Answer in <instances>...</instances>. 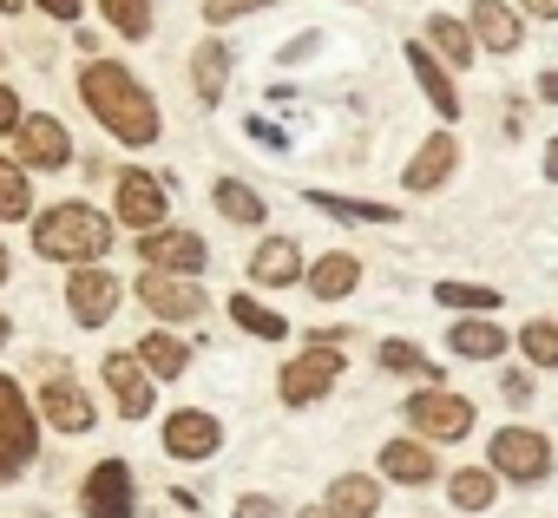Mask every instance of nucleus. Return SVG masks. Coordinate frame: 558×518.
<instances>
[{"label":"nucleus","mask_w":558,"mask_h":518,"mask_svg":"<svg viewBox=\"0 0 558 518\" xmlns=\"http://www.w3.org/2000/svg\"><path fill=\"white\" fill-rule=\"evenodd\" d=\"M34 8H40L47 21H60V27H80V21H86V0H34Z\"/></svg>","instance_id":"obj_39"},{"label":"nucleus","mask_w":558,"mask_h":518,"mask_svg":"<svg viewBox=\"0 0 558 518\" xmlns=\"http://www.w3.org/2000/svg\"><path fill=\"white\" fill-rule=\"evenodd\" d=\"M545 177H551V184H558V138H551V145H545Z\"/></svg>","instance_id":"obj_45"},{"label":"nucleus","mask_w":558,"mask_h":518,"mask_svg":"<svg viewBox=\"0 0 558 518\" xmlns=\"http://www.w3.org/2000/svg\"><path fill=\"white\" fill-rule=\"evenodd\" d=\"M342 374H349V355H342V348L310 342L296 361L276 368V400H283V407H316V400H329V394H336V381H342Z\"/></svg>","instance_id":"obj_6"},{"label":"nucleus","mask_w":558,"mask_h":518,"mask_svg":"<svg viewBox=\"0 0 558 518\" xmlns=\"http://www.w3.org/2000/svg\"><path fill=\"white\" fill-rule=\"evenodd\" d=\"M434 303H440L447 316H499V289H493V283H460V276H447V283H434Z\"/></svg>","instance_id":"obj_31"},{"label":"nucleus","mask_w":558,"mask_h":518,"mask_svg":"<svg viewBox=\"0 0 558 518\" xmlns=\"http://www.w3.org/2000/svg\"><path fill=\"white\" fill-rule=\"evenodd\" d=\"M296 518H336L329 505H296Z\"/></svg>","instance_id":"obj_46"},{"label":"nucleus","mask_w":558,"mask_h":518,"mask_svg":"<svg viewBox=\"0 0 558 518\" xmlns=\"http://www.w3.org/2000/svg\"><path fill=\"white\" fill-rule=\"evenodd\" d=\"M73 47H80V60H93V53H99V34L80 21V27H73Z\"/></svg>","instance_id":"obj_42"},{"label":"nucleus","mask_w":558,"mask_h":518,"mask_svg":"<svg viewBox=\"0 0 558 518\" xmlns=\"http://www.w3.org/2000/svg\"><path fill=\"white\" fill-rule=\"evenodd\" d=\"M210 263V243L197 230H178V223H158L138 236V270H171V276H197Z\"/></svg>","instance_id":"obj_11"},{"label":"nucleus","mask_w":558,"mask_h":518,"mask_svg":"<svg viewBox=\"0 0 558 518\" xmlns=\"http://www.w3.org/2000/svg\"><path fill=\"white\" fill-rule=\"evenodd\" d=\"M14 158L27 171H73V132L53 112H27L14 125Z\"/></svg>","instance_id":"obj_12"},{"label":"nucleus","mask_w":558,"mask_h":518,"mask_svg":"<svg viewBox=\"0 0 558 518\" xmlns=\"http://www.w3.org/2000/svg\"><path fill=\"white\" fill-rule=\"evenodd\" d=\"M80 511L86 518H132L138 511V479L125 459H99L86 479H80Z\"/></svg>","instance_id":"obj_14"},{"label":"nucleus","mask_w":558,"mask_h":518,"mask_svg":"<svg viewBox=\"0 0 558 518\" xmlns=\"http://www.w3.org/2000/svg\"><path fill=\"white\" fill-rule=\"evenodd\" d=\"M34 407H40V427H60V433H93L99 427V400L86 394V381L53 355V361H40V394H34Z\"/></svg>","instance_id":"obj_3"},{"label":"nucleus","mask_w":558,"mask_h":518,"mask_svg":"<svg viewBox=\"0 0 558 518\" xmlns=\"http://www.w3.org/2000/svg\"><path fill=\"white\" fill-rule=\"evenodd\" d=\"M27 217H34V171L0 151V223H27Z\"/></svg>","instance_id":"obj_29"},{"label":"nucleus","mask_w":558,"mask_h":518,"mask_svg":"<svg viewBox=\"0 0 558 518\" xmlns=\"http://www.w3.org/2000/svg\"><path fill=\"white\" fill-rule=\"evenodd\" d=\"M276 0H204V27H230V21H250V14H269Z\"/></svg>","instance_id":"obj_36"},{"label":"nucleus","mask_w":558,"mask_h":518,"mask_svg":"<svg viewBox=\"0 0 558 518\" xmlns=\"http://www.w3.org/2000/svg\"><path fill=\"white\" fill-rule=\"evenodd\" d=\"M303 289H310L316 303H342V296H355V289H362V256H355V249H329V256H316V263L303 270Z\"/></svg>","instance_id":"obj_21"},{"label":"nucleus","mask_w":558,"mask_h":518,"mask_svg":"<svg viewBox=\"0 0 558 518\" xmlns=\"http://www.w3.org/2000/svg\"><path fill=\"white\" fill-rule=\"evenodd\" d=\"M453 171H460V138H453V125H440V132H434V138H421V145H414V158L401 164V190L434 197L440 184H453Z\"/></svg>","instance_id":"obj_16"},{"label":"nucleus","mask_w":558,"mask_h":518,"mask_svg":"<svg viewBox=\"0 0 558 518\" xmlns=\"http://www.w3.org/2000/svg\"><path fill=\"white\" fill-rule=\"evenodd\" d=\"M551 440L538 433V427H499L493 440H486V466L499 472V479H512V485H545L551 479Z\"/></svg>","instance_id":"obj_7"},{"label":"nucleus","mask_w":558,"mask_h":518,"mask_svg":"<svg viewBox=\"0 0 558 518\" xmlns=\"http://www.w3.org/2000/svg\"><path fill=\"white\" fill-rule=\"evenodd\" d=\"M119 296H125V283H119L112 270H99V263L66 270V316H73L80 329H106L112 309H119Z\"/></svg>","instance_id":"obj_13"},{"label":"nucleus","mask_w":558,"mask_h":518,"mask_svg":"<svg viewBox=\"0 0 558 518\" xmlns=\"http://www.w3.org/2000/svg\"><path fill=\"white\" fill-rule=\"evenodd\" d=\"M132 355L151 368V381H178V374H191V342H184L178 329H151V335H138Z\"/></svg>","instance_id":"obj_26"},{"label":"nucleus","mask_w":558,"mask_h":518,"mask_svg":"<svg viewBox=\"0 0 558 518\" xmlns=\"http://www.w3.org/2000/svg\"><path fill=\"white\" fill-rule=\"evenodd\" d=\"M0 60H8V53H0Z\"/></svg>","instance_id":"obj_51"},{"label":"nucleus","mask_w":558,"mask_h":518,"mask_svg":"<svg viewBox=\"0 0 558 518\" xmlns=\"http://www.w3.org/2000/svg\"><path fill=\"white\" fill-rule=\"evenodd\" d=\"M466 27H473V40H480V53H519L525 47V14L512 8V0H473L466 8Z\"/></svg>","instance_id":"obj_19"},{"label":"nucleus","mask_w":558,"mask_h":518,"mask_svg":"<svg viewBox=\"0 0 558 518\" xmlns=\"http://www.w3.org/2000/svg\"><path fill=\"white\" fill-rule=\"evenodd\" d=\"M236 518H276V498L250 492V498H236Z\"/></svg>","instance_id":"obj_40"},{"label":"nucleus","mask_w":558,"mask_h":518,"mask_svg":"<svg viewBox=\"0 0 558 518\" xmlns=\"http://www.w3.org/2000/svg\"><path fill=\"white\" fill-rule=\"evenodd\" d=\"M401 420L434 446V440H466L473 427H480V414H473V400L466 394H453L447 381H421L408 400H401Z\"/></svg>","instance_id":"obj_4"},{"label":"nucleus","mask_w":558,"mask_h":518,"mask_svg":"<svg viewBox=\"0 0 558 518\" xmlns=\"http://www.w3.org/2000/svg\"><path fill=\"white\" fill-rule=\"evenodd\" d=\"M250 138H263V145H276V151H283V132H276V125H263V119H250Z\"/></svg>","instance_id":"obj_44"},{"label":"nucleus","mask_w":558,"mask_h":518,"mask_svg":"<svg viewBox=\"0 0 558 518\" xmlns=\"http://www.w3.org/2000/svg\"><path fill=\"white\" fill-rule=\"evenodd\" d=\"M336 518H375L381 511V479L375 472H342L329 479V498H323Z\"/></svg>","instance_id":"obj_28"},{"label":"nucleus","mask_w":558,"mask_h":518,"mask_svg":"<svg viewBox=\"0 0 558 518\" xmlns=\"http://www.w3.org/2000/svg\"><path fill=\"white\" fill-rule=\"evenodd\" d=\"M512 342H519L525 368H538V374H551V368H558V322H545V316H538V322H519V335H512Z\"/></svg>","instance_id":"obj_35"},{"label":"nucleus","mask_w":558,"mask_h":518,"mask_svg":"<svg viewBox=\"0 0 558 518\" xmlns=\"http://www.w3.org/2000/svg\"><path fill=\"white\" fill-rule=\"evenodd\" d=\"M349 8H362V0H349Z\"/></svg>","instance_id":"obj_50"},{"label":"nucleus","mask_w":558,"mask_h":518,"mask_svg":"<svg viewBox=\"0 0 558 518\" xmlns=\"http://www.w3.org/2000/svg\"><path fill=\"white\" fill-rule=\"evenodd\" d=\"M223 446V420L210 414V407H178V414H165V453L171 459H210Z\"/></svg>","instance_id":"obj_18"},{"label":"nucleus","mask_w":558,"mask_h":518,"mask_svg":"<svg viewBox=\"0 0 558 518\" xmlns=\"http://www.w3.org/2000/svg\"><path fill=\"white\" fill-rule=\"evenodd\" d=\"M375 368H381V374H414V381H440V368H434V361H427V355H421V348H414L408 335H388V342L375 348Z\"/></svg>","instance_id":"obj_33"},{"label":"nucleus","mask_w":558,"mask_h":518,"mask_svg":"<svg viewBox=\"0 0 558 518\" xmlns=\"http://www.w3.org/2000/svg\"><path fill=\"white\" fill-rule=\"evenodd\" d=\"M230 322L250 335V342H290V316H276V309H263L250 289H236L230 296Z\"/></svg>","instance_id":"obj_30"},{"label":"nucleus","mask_w":558,"mask_h":518,"mask_svg":"<svg viewBox=\"0 0 558 518\" xmlns=\"http://www.w3.org/2000/svg\"><path fill=\"white\" fill-rule=\"evenodd\" d=\"M27 119V106H21V92L8 86V79H0V138H14V125Z\"/></svg>","instance_id":"obj_38"},{"label":"nucleus","mask_w":558,"mask_h":518,"mask_svg":"<svg viewBox=\"0 0 558 518\" xmlns=\"http://www.w3.org/2000/svg\"><path fill=\"white\" fill-rule=\"evenodd\" d=\"M421 40H427V47H434L453 73H466V66L480 60V40H473L466 14H460V21H453V14H427V34H421Z\"/></svg>","instance_id":"obj_25"},{"label":"nucleus","mask_w":558,"mask_h":518,"mask_svg":"<svg viewBox=\"0 0 558 518\" xmlns=\"http://www.w3.org/2000/svg\"><path fill=\"white\" fill-rule=\"evenodd\" d=\"M99 381L112 387V407H119V420H151V407H158V381H151V368L132 355V348H112L106 361H99Z\"/></svg>","instance_id":"obj_10"},{"label":"nucleus","mask_w":558,"mask_h":518,"mask_svg":"<svg viewBox=\"0 0 558 518\" xmlns=\"http://www.w3.org/2000/svg\"><path fill=\"white\" fill-rule=\"evenodd\" d=\"M14 276V256H8V243H0V283H8Z\"/></svg>","instance_id":"obj_47"},{"label":"nucleus","mask_w":558,"mask_h":518,"mask_svg":"<svg viewBox=\"0 0 558 518\" xmlns=\"http://www.w3.org/2000/svg\"><path fill=\"white\" fill-rule=\"evenodd\" d=\"M499 394H506V407H532V368L499 374Z\"/></svg>","instance_id":"obj_37"},{"label":"nucleus","mask_w":558,"mask_h":518,"mask_svg":"<svg viewBox=\"0 0 558 518\" xmlns=\"http://www.w3.org/2000/svg\"><path fill=\"white\" fill-rule=\"evenodd\" d=\"M99 14H106V27L119 40H151V27H158L151 0H99Z\"/></svg>","instance_id":"obj_34"},{"label":"nucleus","mask_w":558,"mask_h":518,"mask_svg":"<svg viewBox=\"0 0 558 518\" xmlns=\"http://www.w3.org/2000/svg\"><path fill=\"white\" fill-rule=\"evenodd\" d=\"M8 335H14V322H8V316H0V348H8Z\"/></svg>","instance_id":"obj_49"},{"label":"nucleus","mask_w":558,"mask_h":518,"mask_svg":"<svg viewBox=\"0 0 558 518\" xmlns=\"http://www.w3.org/2000/svg\"><path fill=\"white\" fill-rule=\"evenodd\" d=\"M40 453V407L21 394L14 374H0V485H14Z\"/></svg>","instance_id":"obj_5"},{"label":"nucleus","mask_w":558,"mask_h":518,"mask_svg":"<svg viewBox=\"0 0 558 518\" xmlns=\"http://www.w3.org/2000/svg\"><path fill=\"white\" fill-rule=\"evenodd\" d=\"M171 184L158 177V171H145V164H132V171H119V184H112V217L132 230V236H145V230H158L165 217H171Z\"/></svg>","instance_id":"obj_9"},{"label":"nucleus","mask_w":558,"mask_h":518,"mask_svg":"<svg viewBox=\"0 0 558 518\" xmlns=\"http://www.w3.org/2000/svg\"><path fill=\"white\" fill-rule=\"evenodd\" d=\"M310 210H323L329 223H401L395 203H381V197H342V190H310Z\"/></svg>","instance_id":"obj_27"},{"label":"nucleus","mask_w":558,"mask_h":518,"mask_svg":"<svg viewBox=\"0 0 558 518\" xmlns=\"http://www.w3.org/2000/svg\"><path fill=\"white\" fill-rule=\"evenodd\" d=\"M230 73H236V53H230L217 34H210L204 47H191V92H197V106H204V112H217V106H223Z\"/></svg>","instance_id":"obj_20"},{"label":"nucleus","mask_w":558,"mask_h":518,"mask_svg":"<svg viewBox=\"0 0 558 518\" xmlns=\"http://www.w3.org/2000/svg\"><path fill=\"white\" fill-rule=\"evenodd\" d=\"M34 223V256H47V263H106V249L119 236V217H106L93 197H60L47 210L27 217Z\"/></svg>","instance_id":"obj_2"},{"label":"nucleus","mask_w":558,"mask_h":518,"mask_svg":"<svg viewBox=\"0 0 558 518\" xmlns=\"http://www.w3.org/2000/svg\"><path fill=\"white\" fill-rule=\"evenodd\" d=\"M210 203H217V217H223V223H236V230H263V223H269L263 190H256V184H243V177H217V184H210Z\"/></svg>","instance_id":"obj_24"},{"label":"nucleus","mask_w":558,"mask_h":518,"mask_svg":"<svg viewBox=\"0 0 558 518\" xmlns=\"http://www.w3.org/2000/svg\"><path fill=\"white\" fill-rule=\"evenodd\" d=\"M532 92H538L545 106H558V66H551V73H538V79H532Z\"/></svg>","instance_id":"obj_43"},{"label":"nucleus","mask_w":558,"mask_h":518,"mask_svg":"<svg viewBox=\"0 0 558 518\" xmlns=\"http://www.w3.org/2000/svg\"><path fill=\"white\" fill-rule=\"evenodd\" d=\"M138 303L151 309V322H165V329H184V322H204V309H210V296H204V283L197 276H171V270H138Z\"/></svg>","instance_id":"obj_8"},{"label":"nucleus","mask_w":558,"mask_h":518,"mask_svg":"<svg viewBox=\"0 0 558 518\" xmlns=\"http://www.w3.org/2000/svg\"><path fill=\"white\" fill-rule=\"evenodd\" d=\"M447 355H460V361H499L506 355V322H493V316H453L447 322Z\"/></svg>","instance_id":"obj_23"},{"label":"nucleus","mask_w":558,"mask_h":518,"mask_svg":"<svg viewBox=\"0 0 558 518\" xmlns=\"http://www.w3.org/2000/svg\"><path fill=\"white\" fill-rule=\"evenodd\" d=\"M381 479H395V485H434L440 459H434V446L421 433H401V440L381 446Z\"/></svg>","instance_id":"obj_22"},{"label":"nucleus","mask_w":558,"mask_h":518,"mask_svg":"<svg viewBox=\"0 0 558 518\" xmlns=\"http://www.w3.org/2000/svg\"><path fill=\"white\" fill-rule=\"evenodd\" d=\"M303 270H310V256H303L296 236H263V243L250 249V263H243V276H250L256 289H296Z\"/></svg>","instance_id":"obj_17"},{"label":"nucleus","mask_w":558,"mask_h":518,"mask_svg":"<svg viewBox=\"0 0 558 518\" xmlns=\"http://www.w3.org/2000/svg\"><path fill=\"white\" fill-rule=\"evenodd\" d=\"M401 60H408V73H414L421 99L434 106V119H440V125H460V86H453V66H447L427 40H408Z\"/></svg>","instance_id":"obj_15"},{"label":"nucleus","mask_w":558,"mask_h":518,"mask_svg":"<svg viewBox=\"0 0 558 518\" xmlns=\"http://www.w3.org/2000/svg\"><path fill=\"white\" fill-rule=\"evenodd\" d=\"M525 21H558V0H512Z\"/></svg>","instance_id":"obj_41"},{"label":"nucleus","mask_w":558,"mask_h":518,"mask_svg":"<svg viewBox=\"0 0 558 518\" xmlns=\"http://www.w3.org/2000/svg\"><path fill=\"white\" fill-rule=\"evenodd\" d=\"M80 99H86V112L106 125V138H119V145H132V151L158 145V132H165L151 86H145L125 60H99V53L80 60Z\"/></svg>","instance_id":"obj_1"},{"label":"nucleus","mask_w":558,"mask_h":518,"mask_svg":"<svg viewBox=\"0 0 558 518\" xmlns=\"http://www.w3.org/2000/svg\"><path fill=\"white\" fill-rule=\"evenodd\" d=\"M0 14H27V0H0Z\"/></svg>","instance_id":"obj_48"},{"label":"nucleus","mask_w":558,"mask_h":518,"mask_svg":"<svg viewBox=\"0 0 558 518\" xmlns=\"http://www.w3.org/2000/svg\"><path fill=\"white\" fill-rule=\"evenodd\" d=\"M447 498H453V511H486V505L499 498V472H493V466H453Z\"/></svg>","instance_id":"obj_32"}]
</instances>
